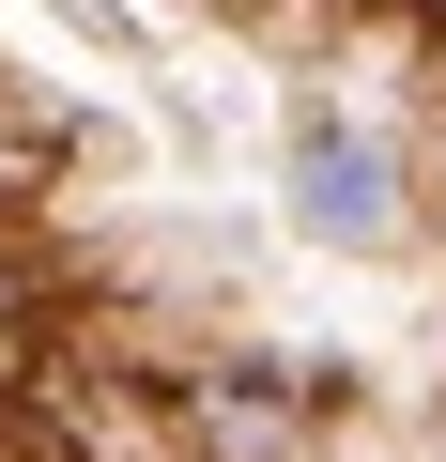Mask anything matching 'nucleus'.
Segmentation results:
<instances>
[{"label": "nucleus", "instance_id": "1", "mask_svg": "<svg viewBox=\"0 0 446 462\" xmlns=\"http://www.w3.org/2000/svg\"><path fill=\"white\" fill-rule=\"evenodd\" d=\"M293 216L323 231V247H385V231H400L385 139H369V124H339V108H308V124H293Z\"/></svg>", "mask_w": 446, "mask_h": 462}]
</instances>
